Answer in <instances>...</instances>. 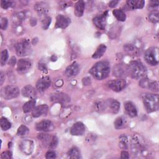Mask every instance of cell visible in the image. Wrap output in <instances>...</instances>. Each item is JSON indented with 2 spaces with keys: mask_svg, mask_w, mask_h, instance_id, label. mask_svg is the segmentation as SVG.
Here are the masks:
<instances>
[{
  "mask_svg": "<svg viewBox=\"0 0 159 159\" xmlns=\"http://www.w3.org/2000/svg\"><path fill=\"white\" fill-rule=\"evenodd\" d=\"M131 151L137 157H146L148 152L143 139L137 135H132L130 140Z\"/></svg>",
  "mask_w": 159,
  "mask_h": 159,
  "instance_id": "1",
  "label": "cell"
},
{
  "mask_svg": "<svg viewBox=\"0 0 159 159\" xmlns=\"http://www.w3.org/2000/svg\"><path fill=\"white\" fill-rule=\"evenodd\" d=\"M109 71V63L106 61L97 62L89 70V73L97 80H102L106 78L107 77Z\"/></svg>",
  "mask_w": 159,
  "mask_h": 159,
  "instance_id": "2",
  "label": "cell"
},
{
  "mask_svg": "<svg viewBox=\"0 0 159 159\" xmlns=\"http://www.w3.org/2000/svg\"><path fill=\"white\" fill-rule=\"evenodd\" d=\"M142 99L147 112H152L158 109L159 98L158 94L145 93L142 94Z\"/></svg>",
  "mask_w": 159,
  "mask_h": 159,
  "instance_id": "3",
  "label": "cell"
},
{
  "mask_svg": "<svg viewBox=\"0 0 159 159\" xmlns=\"http://www.w3.org/2000/svg\"><path fill=\"white\" fill-rule=\"evenodd\" d=\"M128 75L132 78L138 79L143 77L147 73L146 67L139 61H132L127 66Z\"/></svg>",
  "mask_w": 159,
  "mask_h": 159,
  "instance_id": "4",
  "label": "cell"
},
{
  "mask_svg": "<svg viewBox=\"0 0 159 159\" xmlns=\"http://www.w3.org/2000/svg\"><path fill=\"white\" fill-rule=\"evenodd\" d=\"M145 61L150 65H157L158 63V50L157 47L148 48L144 53Z\"/></svg>",
  "mask_w": 159,
  "mask_h": 159,
  "instance_id": "5",
  "label": "cell"
},
{
  "mask_svg": "<svg viewBox=\"0 0 159 159\" xmlns=\"http://www.w3.org/2000/svg\"><path fill=\"white\" fill-rule=\"evenodd\" d=\"M19 94V88L13 85H8L2 88L1 96L5 99H11L17 98Z\"/></svg>",
  "mask_w": 159,
  "mask_h": 159,
  "instance_id": "6",
  "label": "cell"
},
{
  "mask_svg": "<svg viewBox=\"0 0 159 159\" xmlns=\"http://www.w3.org/2000/svg\"><path fill=\"white\" fill-rule=\"evenodd\" d=\"M16 51L17 55L20 57L30 55L32 52L31 46L27 40H23L19 42L16 46Z\"/></svg>",
  "mask_w": 159,
  "mask_h": 159,
  "instance_id": "7",
  "label": "cell"
},
{
  "mask_svg": "<svg viewBox=\"0 0 159 159\" xmlns=\"http://www.w3.org/2000/svg\"><path fill=\"white\" fill-rule=\"evenodd\" d=\"M127 85L126 81L124 79H117L110 81L108 86L114 91L119 92L124 89Z\"/></svg>",
  "mask_w": 159,
  "mask_h": 159,
  "instance_id": "8",
  "label": "cell"
},
{
  "mask_svg": "<svg viewBox=\"0 0 159 159\" xmlns=\"http://www.w3.org/2000/svg\"><path fill=\"white\" fill-rule=\"evenodd\" d=\"M32 63L29 59H20L17 64V71L20 74L25 73L30 68Z\"/></svg>",
  "mask_w": 159,
  "mask_h": 159,
  "instance_id": "9",
  "label": "cell"
},
{
  "mask_svg": "<svg viewBox=\"0 0 159 159\" xmlns=\"http://www.w3.org/2000/svg\"><path fill=\"white\" fill-rule=\"evenodd\" d=\"M112 73L116 77H125L128 75L127 66L124 64H117L113 67Z\"/></svg>",
  "mask_w": 159,
  "mask_h": 159,
  "instance_id": "10",
  "label": "cell"
},
{
  "mask_svg": "<svg viewBox=\"0 0 159 159\" xmlns=\"http://www.w3.org/2000/svg\"><path fill=\"white\" fill-rule=\"evenodd\" d=\"M34 142L30 140H23L19 143L20 150L26 155L32 153L34 150Z\"/></svg>",
  "mask_w": 159,
  "mask_h": 159,
  "instance_id": "11",
  "label": "cell"
},
{
  "mask_svg": "<svg viewBox=\"0 0 159 159\" xmlns=\"http://www.w3.org/2000/svg\"><path fill=\"white\" fill-rule=\"evenodd\" d=\"M107 17V11L104 12L102 15L96 16L93 19L94 25L100 29H104L106 25V19Z\"/></svg>",
  "mask_w": 159,
  "mask_h": 159,
  "instance_id": "12",
  "label": "cell"
},
{
  "mask_svg": "<svg viewBox=\"0 0 159 159\" xmlns=\"http://www.w3.org/2000/svg\"><path fill=\"white\" fill-rule=\"evenodd\" d=\"M50 79L48 76H44L39 79L36 83V88L39 91H43L50 86Z\"/></svg>",
  "mask_w": 159,
  "mask_h": 159,
  "instance_id": "13",
  "label": "cell"
},
{
  "mask_svg": "<svg viewBox=\"0 0 159 159\" xmlns=\"http://www.w3.org/2000/svg\"><path fill=\"white\" fill-rule=\"evenodd\" d=\"M70 19L68 17H66L63 15L59 14L57 17V20L55 24L56 28L65 29L66 28L70 23Z\"/></svg>",
  "mask_w": 159,
  "mask_h": 159,
  "instance_id": "14",
  "label": "cell"
},
{
  "mask_svg": "<svg viewBox=\"0 0 159 159\" xmlns=\"http://www.w3.org/2000/svg\"><path fill=\"white\" fill-rule=\"evenodd\" d=\"M35 129L39 131L47 132L52 130L53 129V125L51 121L48 120H43L37 124Z\"/></svg>",
  "mask_w": 159,
  "mask_h": 159,
  "instance_id": "15",
  "label": "cell"
},
{
  "mask_svg": "<svg viewBox=\"0 0 159 159\" xmlns=\"http://www.w3.org/2000/svg\"><path fill=\"white\" fill-rule=\"evenodd\" d=\"M84 132L85 127L81 122L75 123L70 130V133L73 135H82Z\"/></svg>",
  "mask_w": 159,
  "mask_h": 159,
  "instance_id": "16",
  "label": "cell"
},
{
  "mask_svg": "<svg viewBox=\"0 0 159 159\" xmlns=\"http://www.w3.org/2000/svg\"><path fill=\"white\" fill-rule=\"evenodd\" d=\"M34 9L37 13L40 16L46 15L49 10V7L48 4L45 2H38L34 6Z\"/></svg>",
  "mask_w": 159,
  "mask_h": 159,
  "instance_id": "17",
  "label": "cell"
},
{
  "mask_svg": "<svg viewBox=\"0 0 159 159\" xmlns=\"http://www.w3.org/2000/svg\"><path fill=\"white\" fill-rule=\"evenodd\" d=\"M22 94L25 98L34 99L37 96V91L32 86L27 85L22 89Z\"/></svg>",
  "mask_w": 159,
  "mask_h": 159,
  "instance_id": "18",
  "label": "cell"
},
{
  "mask_svg": "<svg viewBox=\"0 0 159 159\" xmlns=\"http://www.w3.org/2000/svg\"><path fill=\"white\" fill-rule=\"evenodd\" d=\"M80 71V65L77 63H73L66 68L65 70V75L68 77H73L77 75Z\"/></svg>",
  "mask_w": 159,
  "mask_h": 159,
  "instance_id": "19",
  "label": "cell"
},
{
  "mask_svg": "<svg viewBox=\"0 0 159 159\" xmlns=\"http://www.w3.org/2000/svg\"><path fill=\"white\" fill-rule=\"evenodd\" d=\"M106 109L108 108L110 112L112 113H117L119 111L120 103L116 99H108L106 101Z\"/></svg>",
  "mask_w": 159,
  "mask_h": 159,
  "instance_id": "20",
  "label": "cell"
},
{
  "mask_svg": "<svg viewBox=\"0 0 159 159\" xmlns=\"http://www.w3.org/2000/svg\"><path fill=\"white\" fill-rule=\"evenodd\" d=\"M48 107L46 104L39 105L33 109L32 115L34 117H39L43 115H45L48 112Z\"/></svg>",
  "mask_w": 159,
  "mask_h": 159,
  "instance_id": "21",
  "label": "cell"
},
{
  "mask_svg": "<svg viewBox=\"0 0 159 159\" xmlns=\"http://www.w3.org/2000/svg\"><path fill=\"white\" fill-rule=\"evenodd\" d=\"M124 109L126 114L131 117H134L137 114V109L135 105L132 102H126L124 104Z\"/></svg>",
  "mask_w": 159,
  "mask_h": 159,
  "instance_id": "22",
  "label": "cell"
},
{
  "mask_svg": "<svg viewBox=\"0 0 159 159\" xmlns=\"http://www.w3.org/2000/svg\"><path fill=\"white\" fill-rule=\"evenodd\" d=\"M144 4L145 1L143 0H128L127 1V6L131 9H142Z\"/></svg>",
  "mask_w": 159,
  "mask_h": 159,
  "instance_id": "23",
  "label": "cell"
},
{
  "mask_svg": "<svg viewBox=\"0 0 159 159\" xmlns=\"http://www.w3.org/2000/svg\"><path fill=\"white\" fill-rule=\"evenodd\" d=\"M84 2L83 1H78L75 5L74 13L76 16L81 17L83 15L84 10Z\"/></svg>",
  "mask_w": 159,
  "mask_h": 159,
  "instance_id": "24",
  "label": "cell"
},
{
  "mask_svg": "<svg viewBox=\"0 0 159 159\" xmlns=\"http://www.w3.org/2000/svg\"><path fill=\"white\" fill-rule=\"evenodd\" d=\"M52 101L58 102H66L70 101V98L65 94L58 93L54 94L51 96Z\"/></svg>",
  "mask_w": 159,
  "mask_h": 159,
  "instance_id": "25",
  "label": "cell"
},
{
  "mask_svg": "<svg viewBox=\"0 0 159 159\" xmlns=\"http://www.w3.org/2000/svg\"><path fill=\"white\" fill-rule=\"evenodd\" d=\"M35 103H36V101L34 99H32L31 100L26 102L22 107L24 112L25 113H27L33 111V109L35 108Z\"/></svg>",
  "mask_w": 159,
  "mask_h": 159,
  "instance_id": "26",
  "label": "cell"
},
{
  "mask_svg": "<svg viewBox=\"0 0 159 159\" xmlns=\"http://www.w3.org/2000/svg\"><path fill=\"white\" fill-rule=\"evenodd\" d=\"M127 124L126 118L124 117H118L114 121V127L116 129H120L125 127Z\"/></svg>",
  "mask_w": 159,
  "mask_h": 159,
  "instance_id": "27",
  "label": "cell"
},
{
  "mask_svg": "<svg viewBox=\"0 0 159 159\" xmlns=\"http://www.w3.org/2000/svg\"><path fill=\"white\" fill-rule=\"evenodd\" d=\"M106 50V47L105 45H103V44L100 45L96 49V52L93 53L92 56L93 58L97 59V58H101L103 55V54L105 53Z\"/></svg>",
  "mask_w": 159,
  "mask_h": 159,
  "instance_id": "28",
  "label": "cell"
},
{
  "mask_svg": "<svg viewBox=\"0 0 159 159\" xmlns=\"http://www.w3.org/2000/svg\"><path fill=\"white\" fill-rule=\"evenodd\" d=\"M53 136H50L48 134H43V133H40L38 134V139L41 140L43 143H44V145H49L52 139Z\"/></svg>",
  "mask_w": 159,
  "mask_h": 159,
  "instance_id": "29",
  "label": "cell"
},
{
  "mask_svg": "<svg viewBox=\"0 0 159 159\" xmlns=\"http://www.w3.org/2000/svg\"><path fill=\"white\" fill-rule=\"evenodd\" d=\"M113 15L116 17V18L119 21H124L126 19V16L124 12L121 9H114L112 11Z\"/></svg>",
  "mask_w": 159,
  "mask_h": 159,
  "instance_id": "30",
  "label": "cell"
},
{
  "mask_svg": "<svg viewBox=\"0 0 159 159\" xmlns=\"http://www.w3.org/2000/svg\"><path fill=\"white\" fill-rule=\"evenodd\" d=\"M124 50L129 54L132 55H135L138 53V49L132 44H125L124 46Z\"/></svg>",
  "mask_w": 159,
  "mask_h": 159,
  "instance_id": "31",
  "label": "cell"
},
{
  "mask_svg": "<svg viewBox=\"0 0 159 159\" xmlns=\"http://www.w3.org/2000/svg\"><path fill=\"white\" fill-rule=\"evenodd\" d=\"M119 145L121 149L125 150L128 148V139L125 135H121L119 137Z\"/></svg>",
  "mask_w": 159,
  "mask_h": 159,
  "instance_id": "32",
  "label": "cell"
},
{
  "mask_svg": "<svg viewBox=\"0 0 159 159\" xmlns=\"http://www.w3.org/2000/svg\"><path fill=\"white\" fill-rule=\"evenodd\" d=\"M68 155L70 158H81L80 152L79 150L76 147L71 148L68 151Z\"/></svg>",
  "mask_w": 159,
  "mask_h": 159,
  "instance_id": "33",
  "label": "cell"
},
{
  "mask_svg": "<svg viewBox=\"0 0 159 159\" xmlns=\"http://www.w3.org/2000/svg\"><path fill=\"white\" fill-rule=\"evenodd\" d=\"M0 125L3 130H7L11 128V124L7 119L2 117L0 119Z\"/></svg>",
  "mask_w": 159,
  "mask_h": 159,
  "instance_id": "34",
  "label": "cell"
},
{
  "mask_svg": "<svg viewBox=\"0 0 159 159\" xmlns=\"http://www.w3.org/2000/svg\"><path fill=\"white\" fill-rule=\"evenodd\" d=\"M94 107H95V110L99 112L104 111L105 109H106V101H99L96 102L94 104Z\"/></svg>",
  "mask_w": 159,
  "mask_h": 159,
  "instance_id": "35",
  "label": "cell"
},
{
  "mask_svg": "<svg viewBox=\"0 0 159 159\" xmlns=\"http://www.w3.org/2000/svg\"><path fill=\"white\" fill-rule=\"evenodd\" d=\"M8 59V53L7 50H4L1 52L0 63L1 66H4Z\"/></svg>",
  "mask_w": 159,
  "mask_h": 159,
  "instance_id": "36",
  "label": "cell"
},
{
  "mask_svg": "<svg viewBox=\"0 0 159 159\" xmlns=\"http://www.w3.org/2000/svg\"><path fill=\"white\" fill-rule=\"evenodd\" d=\"M29 132V129L25 125H22L18 128L17 131V134L20 136H24L28 134Z\"/></svg>",
  "mask_w": 159,
  "mask_h": 159,
  "instance_id": "37",
  "label": "cell"
},
{
  "mask_svg": "<svg viewBox=\"0 0 159 159\" xmlns=\"http://www.w3.org/2000/svg\"><path fill=\"white\" fill-rule=\"evenodd\" d=\"M148 89L153 91H158V84L156 81H152L150 80V81L148 86Z\"/></svg>",
  "mask_w": 159,
  "mask_h": 159,
  "instance_id": "38",
  "label": "cell"
},
{
  "mask_svg": "<svg viewBox=\"0 0 159 159\" xmlns=\"http://www.w3.org/2000/svg\"><path fill=\"white\" fill-rule=\"evenodd\" d=\"M148 19L152 23H157L158 22V13L157 12H153L148 15Z\"/></svg>",
  "mask_w": 159,
  "mask_h": 159,
  "instance_id": "39",
  "label": "cell"
},
{
  "mask_svg": "<svg viewBox=\"0 0 159 159\" xmlns=\"http://www.w3.org/2000/svg\"><path fill=\"white\" fill-rule=\"evenodd\" d=\"M51 23V17L49 16L45 17L42 22V28L44 30H46L48 28L50 24Z\"/></svg>",
  "mask_w": 159,
  "mask_h": 159,
  "instance_id": "40",
  "label": "cell"
},
{
  "mask_svg": "<svg viewBox=\"0 0 159 159\" xmlns=\"http://www.w3.org/2000/svg\"><path fill=\"white\" fill-rule=\"evenodd\" d=\"M150 81V80L147 78H142L139 81V85L143 88H148V84Z\"/></svg>",
  "mask_w": 159,
  "mask_h": 159,
  "instance_id": "41",
  "label": "cell"
},
{
  "mask_svg": "<svg viewBox=\"0 0 159 159\" xmlns=\"http://www.w3.org/2000/svg\"><path fill=\"white\" fill-rule=\"evenodd\" d=\"M1 6L3 9H7L9 7H11L13 6V2L10 1H6V0H2L1 1Z\"/></svg>",
  "mask_w": 159,
  "mask_h": 159,
  "instance_id": "42",
  "label": "cell"
},
{
  "mask_svg": "<svg viewBox=\"0 0 159 159\" xmlns=\"http://www.w3.org/2000/svg\"><path fill=\"white\" fill-rule=\"evenodd\" d=\"M58 143V141L57 137L55 136H53L52 139L48 145V147L50 148H54L57 146Z\"/></svg>",
  "mask_w": 159,
  "mask_h": 159,
  "instance_id": "43",
  "label": "cell"
},
{
  "mask_svg": "<svg viewBox=\"0 0 159 159\" xmlns=\"http://www.w3.org/2000/svg\"><path fill=\"white\" fill-rule=\"evenodd\" d=\"M7 24H8V20H7V18H5V17L1 18V23H0L1 29L5 30L7 27Z\"/></svg>",
  "mask_w": 159,
  "mask_h": 159,
  "instance_id": "44",
  "label": "cell"
},
{
  "mask_svg": "<svg viewBox=\"0 0 159 159\" xmlns=\"http://www.w3.org/2000/svg\"><path fill=\"white\" fill-rule=\"evenodd\" d=\"M45 158L50 159V158H56V153L55 152L53 151H48L47 152L46 155H45Z\"/></svg>",
  "mask_w": 159,
  "mask_h": 159,
  "instance_id": "45",
  "label": "cell"
},
{
  "mask_svg": "<svg viewBox=\"0 0 159 159\" xmlns=\"http://www.w3.org/2000/svg\"><path fill=\"white\" fill-rule=\"evenodd\" d=\"M12 157L11 152L10 151H6L3 152L1 155V157L2 158H7V159H10Z\"/></svg>",
  "mask_w": 159,
  "mask_h": 159,
  "instance_id": "46",
  "label": "cell"
},
{
  "mask_svg": "<svg viewBox=\"0 0 159 159\" xmlns=\"http://www.w3.org/2000/svg\"><path fill=\"white\" fill-rule=\"evenodd\" d=\"M39 68L40 70H42V71H45V70H47V69L46 64L43 62H40L39 63Z\"/></svg>",
  "mask_w": 159,
  "mask_h": 159,
  "instance_id": "47",
  "label": "cell"
},
{
  "mask_svg": "<svg viewBox=\"0 0 159 159\" xmlns=\"http://www.w3.org/2000/svg\"><path fill=\"white\" fill-rule=\"evenodd\" d=\"M120 158L122 159H125V158H129V155L128 152H127L126 151H122L121 152V156Z\"/></svg>",
  "mask_w": 159,
  "mask_h": 159,
  "instance_id": "48",
  "label": "cell"
},
{
  "mask_svg": "<svg viewBox=\"0 0 159 159\" xmlns=\"http://www.w3.org/2000/svg\"><path fill=\"white\" fill-rule=\"evenodd\" d=\"M118 2H119V1H111L109 3V6L110 7H114L118 4Z\"/></svg>",
  "mask_w": 159,
  "mask_h": 159,
  "instance_id": "49",
  "label": "cell"
},
{
  "mask_svg": "<svg viewBox=\"0 0 159 159\" xmlns=\"http://www.w3.org/2000/svg\"><path fill=\"white\" fill-rule=\"evenodd\" d=\"M83 83L85 85H88L90 84L91 81H90V78H83Z\"/></svg>",
  "mask_w": 159,
  "mask_h": 159,
  "instance_id": "50",
  "label": "cell"
},
{
  "mask_svg": "<svg viewBox=\"0 0 159 159\" xmlns=\"http://www.w3.org/2000/svg\"><path fill=\"white\" fill-rule=\"evenodd\" d=\"M150 6H152V7L158 6V1H150Z\"/></svg>",
  "mask_w": 159,
  "mask_h": 159,
  "instance_id": "51",
  "label": "cell"
},
{
  "mask_svg": "<svg viewBox=\"0 0 159 159\" xmlns=\"http://www.w3.org/2000/svg\"><path fill=\"white\" fill-rule=\"evenodd\" d=\"M15 63H16V58L13 57H12L11 59L10 60L9 64L11 65H14Z\"/></svg>",
  "mask_w": 159,
  "mask_h": 159,
  "instance_id": "52",
  "label": "cell"
},
{
  "mask_svg": "<svg viewBox=\"0 0 159 159\" xmlns=\"http://www.w3.org/2000/svg\"><path fill=\"white\" fill-rule=\"evenodd\" d=\"M4 79H5V77H4V74L1 72V75H0V84H2V83H3L4 80Z\"/></svg>",
  "mask_w": 159,
  "mask_h": 159,
  "instance_id": "53",
  "label": "cell"
}]
</instances>
